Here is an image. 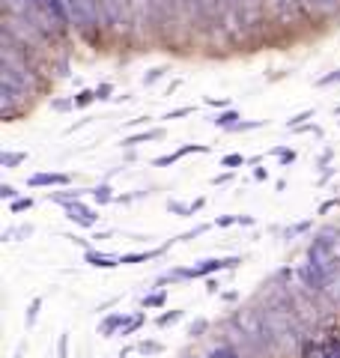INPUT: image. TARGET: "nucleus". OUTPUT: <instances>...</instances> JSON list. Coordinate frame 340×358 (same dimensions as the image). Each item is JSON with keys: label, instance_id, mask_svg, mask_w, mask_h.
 <instances>
[{"label": "nucleus", "instance_id": "nucleus-10", "mask_svg": "<svg viewBox=\"0 0 340 358\" xmlns=\"http://www.w3.org/2000/svg\"><path fill=\"white\" fill-rule=\"evenodd\" d=\"M42 6L48 9V15L54 18V24L60 27V33H63L66 24H69V13H66V3H63V0H42Z\"/></svg>", "mask_w": 340, "mask_h": 358}, {"label": "nucleus", "instance_id": "nucleus-24", "mask_svg": "<svg viewBox=\"0 0 340 358\" xmlns=\"http://www.w3.org/2000/svg\"><path fill=\"white\" fill-rule=\"evenodd\" d=\"M72 99H75V108H87V105L99 102V99H96V90H81V93L72 96Z\"/></svg>", "mask_w": 340, "mask_h": 358}, {"label": "nucleus", "instance_id": "nucleus-26", "mask_svg": "<svg viewBox=\"0 0 340 358\" xmlns=\"http://www.w3.org/2000/svg\"><path fill=\"white\" fill-rule=\"evenodd\" d=\"M183 313H185V310H164L162 317H158V326H162V329H164V326H173V322L183 320Z\"/></svg>", "mask_w": 340, "mask_h": 358}, {"label": "nucleus", "instance_id": "nucleus-21", "mask_svg": "<svg viewBox=\"0 0 340 358\" xmlns=\"http://www.w3.org/2000/svg\"><path fill=\"white\" fill-rule=\"evenodd\" d=\"M167 212H173L179 218H188L191 215V203H183V200H167Z\"/></svg>", "mask_w": 340, "mask_h": 358}, {"label": "nucleus", "instance_id": "nucleus-20", "mask_svg": "<svg viewBox=\"0 0 340 358\" xmlns=\"http://www.w3.org/2000/svg\"><path fill=\"white\" fill-rule=\"evenodd\" d=\"M170 72V66H155V69H150L143 75V87H153L155 81H162V78Z\"/></svg>", "mask_w": 340, "mask_h": 358}, {"label": "nucleus", "instance_id": "nucleus-41", "mask_svg": "<svg viewBox=\"0 0 340 358\" xmlns=\"http://www.w3.org/2000/svg\"><path fill=\"white\" fill-rule=\"evenodd\" d=\"M254 221H257L254 215H236V224H242V227H251Z\"/></svg>", "mask_w": 340, "mask_h": 358}, {"label": "nucleus", "instance_id": "nucleus-18", "mask_svg": "<svg viewBox=\"0 0 340 358\" xmlns=\"http://www.w3.org/2000/svg\"><path fill=\"white\" fill-rule=\"evenodd\" d=\"M39 310H42V296H36V299H33L30 305H27V313H24V326H27V329H33V326H36V320H39Z\"/></svg>", "mask_w": 340, "mask_h": 358}, {"label": "nucleus", "instance_id": "nucleus-23", "mask_svg": "<svg viewBox=\"0 0 340 358\" xmlns=\"http://www.w3.org/2000/svg\"><path fill=\"white\" fill-rule=\"evenodd\" d=\"M27 209H33V197H18L9 203V215H21V212H27Z\"/></svg>", "mask_w": 340, "mask_h": 358}, {"label": "nucleus", "instance_id": "nucleus-42", "mask_svg": "<svg viewBox=\"0 0 340 358\" xmlns=\"http://www.w3.org/2000/svg\"><path fill=\"white\" fill-rule=\"evenodd\" d=\"M233 173H221V176H212V185H224V182H230Z\"/></svg>", "mask_w": 340, "mask_h": 358}, {"label": "nucleus", "instance_id": "nucleus-17", "mask_svg": "<svg viewBox=\"0 0 340 358\" xmlns=\"http://www.w3.org/2000/svg\"><path fill=\"white\" fill-rule=\"evenodd\" d=\"M24 162H27V152H21V150H9V152H3V159H0V164H3L6 171H15V167Z\"/></svg>", "mask_w": 340, "mask_h": 358}, {"label": "nucleus", "instance_id": "nucleus-39", "mask_svg": "<svg viewBox=\"0 0 340 358\" xmlns=\"http://www.w3.org/2000/svg\"><path fill=\"white\" fill-rule=\"evenodd\" d=\"M236 224V215H221V218H215V227H233Z\"/></svg>", "mask_w": 340, "mask_h": 358}, {"label": "nucleus", "instance_id": "nucleus-1", "mask_svg": "<svg viewBox=\"0 0 340 358\" xmlns=\"http://www.w3.org/2000/svg\"><path fill=\"white\" fill-rule=\"evenodd\" d=\"M3 9H6V15L21 18V21H27V24L39 27L48 39L54 33H60V27H57L54 18L48 15V9L42 6V0H3Z\"/></svg>", "mask_w": 340, "mask_h": 358}, {"label": "nucleus", "instance_id": "nucleus-31", "mask_svg": "<svg viewBox=\"0 0 340 358\" xmlns=\"http://www.w3.org/2000/svg\"><path fill=\"white\" fill-rule=\"evenodd\" d=\"M57 358H69V331H63L57 341Z\"/></svg>", "mask_w": 340, "mask_h": 358}, {"label": "nucleus", "instance_id": "nucleus-49", "mask_svg": "<svg viewBox=\"0 0 340 358\" xmlns=\"http://www.w3.org/2000/svg\"><path fill=\"white\" fill-rule=\"evenodd\" d=\"M328 159H332V150H325V152L320 155V167H325V164H328Z\"/></svg>", "mask_w": 340, "mask_h": 358}, {"label": "nucleus", "instance_id": "nucleus-4", "mask_svg": "<svg viewBox=\"0 0 340 358\" xmlns=\"http://www.w3.org/2000/svg\"><path fill=\"white\" fill-rule=\"evenodd\" d=\"M66 218H69L75 227H84V230H93L99 224V212L93 206H87L84 200H75V203L66 206Z\"/></svg>", "mask_w": 340, "mask_h": 358}, {"label": "nucleus", "instance_id": "nucleus-28", "mask_svg": "<svg viewBox=\"0 0 340 358\" xmlns=\"http://www.w3.org/2000/svg\"><path fill=\"white\" fill-rule=\"evenodd\" d=\"M242 164H248V159L242 152H230V155H224L221 159V167H242Z\"/></svg>", "mask_w": 340, "mask_h": 358}, {"label": "nucleus", "instance_id": "nucleus-43", "mask_svg": "<svg viewBox=\"0 0 340 358\" xmlns=\"http://www.w3.org/2000/svg\"><path fill=\"white\" fill-rule=\"evenodd\" d=\"M337 203H340V200H337V197H334V200H325V203L320 206V215H325V212H328V209H334Z\"/></svg>", "mask_w": 340, "mask_h": 358}, {"label": "nucleus", "instance_id": "nucleus-32", "mask_svg": "<svg viewBox=\"0 0 340 358\" xmlns=\"http://www.w3.org/2000/svg\"><path fill=\"white\" fill-rule=\"evenodd\" d=\"M188 114H194V108H191V105H183V108L167 110V114H164L162 120H179V117H188Z\"/></svg>", "mask_w": 340, "mask_h": 358}, {"label": "nucleus", "instance_id": "nucleus-46", "mask_svg": "<svg viewBox=\"0 0 340 358\" xmlns=\"http://www.w3.org/2000/svg\"><path fill=\"white\" fill-rule=\"evenodd\" d=\"M254 179H260V182H266V179H269V171H266V167H257V171H254Z\"/></svg>", "mask_w": 340, "mask_h": 358}, {"label": "nucleus", "instance_id": "nucleus-3", "mask_svg": "<svg viewBox=\"0 0 340 358\" xmlns=\"http://www.w3.org/2000/svg\"><path fill=\"white\" fill-rule=\"evenodd\" d=\"M101 9H105V24L126 30L132 24V3L129 0H101Z\"/></svg>", "mask_w": 340, "mask_h": 358}, {"label": "nucleus", "instance_id": "nucleus-29", "mask_svg": "<svg viewBox=\"0 0 340 358\" xmlns=\"http://www.w3.org/2000/svg\"><path fill=\"white\" fill-rule=\"evenodd\" d=\"M164 346L158 343V341H143V343H138V352H143V355H158Z\"/></svg>", "mask_w": 340, "mask_h": 358}, {"label": "nucleus", "instance_id": "nucleus-13", "mask_svg": "<svg viewBox=\"0 0 340 358\" xmlns=\"http://www.w3.org/2000/svg\"><path fill=\"white\" fill-rule=\"evenodd\" d=\"M90 197H93L96 206H108V203H117V194H113V188L108 182H99L90 188Z\"/></svg>", "mask_w": 340, "mask_h": 358}, {"label": "nucleus", "instance_id": "nucleus-48", "mask_svg": "<svg viewBox=\"0 0 340 358\" xmlns=\"http://www.w3.org/2000/svg\"><path fill=\"white\" fill-rule=\"evenodd\" d=\"M218 281H215V278H209V281H206V293H218Z\"/></svg>", "mask_w": 340, "mask_h": 358}, {"label": "nucleus", "instance_id": "nucleus-8", "mask_svg": "<svg viewBox=\"0 0 340 358\" xmlns=\"http://www.w3.org/2000/svg\"><path fill=\"white\" fill-rule=\"evenodd\" d=\"M84 263L87 266H93V268H117L122 266L120 263V257H113V254H105V251H84Z\"/></svg>", "mask_w": 340, "mask_h": 358}, {"label": "nucleus", "instance_id": "nucleus-36", "mask_svg": "<svg viewBox=\"0 0 340 358\" xmlns=\"http://www.w3.org/2000/svg\"><path fill=\"white\" fill-rule=\"evenodd\" d=\"M0 197L13 203V200H18V188H15V185H9V182H3V185H0Z\"/></svg>", "mask_w": 340, "mask_h": 358}, {"label": "nucleus", "instance_id": "nucleus-35", "mask_svg": "<svg viewBox=\"0 0 340 358\" xmlns=\"http://www.w3.org/2000/svg\"><path fill=\"white\" fill-rule=\"evenodd\" d=\"M266 120H248V122H239L233 131H254V129H263Z\"/></svg>", "mask_w": 340, "mask_h": 358}, {"label": "nucleus", "instance_id": "nucleus-50", "mask_svg": "<svg viewBox=\"0 0 340 358\" xmlns=\"http://www.w3.org/2000/svg\"><path fill=\"white\" fill-rule=\"evenodd\" d=\"M183 358H194V355H183Z\"/></svg>", "mask_w": 340, "mask_h": 358}, {"label": "nucleus", "instance_id": "nucleus-38", "mask_svg": "<svg viewBox=\"0 0 340 358\" xmlns=\"http://www.w3.org/2000/svg\"><path fill=\"white\" fill-rule=\"evenodd\" d=\"M311 224H313V221H302V224H296V227H290V230H287V239L299 236V233H304V230H311Z\"/></svg>", "mask_w": 340, "mask_h": 358}, {"label": "nucleus", "instance_id": "nucleus-19", "mask_svg": "<svg viewBox=\"0 0 340 358\" xmlns=\"http://www.w3.org/2000/svg\"><path fill=\"white\" fill-rule=\"evenodd\" d=\"M209 358H242V355H239V350H236V346L218 343V346H212V350H209Z\"/></svg>", "mask_w": 340, "mask_h": 358}, {"label": "nucleus", "instance_id": "nucleus-44", "mask_svg": "<svg viewBox=\"0 0 340 358\" xmlns=\"http://www.w3.org/2000/svg\"><path fill=\"white\" fill-rule=\"evenodd\" d=\"M332 81H340V69L332 72V75H325V78H320V84H323V87H325V84H332Z\"/></svg>", "mask_w": 340, "mask_h": 358}, {"label": "nucleus", "instance_id": "nucleus-27", "mask_svg": "<svg viewBox=\"0 0 340 358\" xmlns=\"http://www.w3.org/2000/svg\"><path fill=\"white\" fill-rule=\"evenodd\" d=\"M311 117H313V108L302 110V114H296V117H290V120H287V129H302V126H304V120H311Z\"/></svg>", "mask_w": 340, "mask_h": 358}, {"label": "nucleus", "instance_id": "nucleus-6", "mask_svg": "<svg viewBox=\"0 0 340 358\" xmlns=\"http://www.w3.org/2000/svg\"><path fill=\"white\" fill-rule=\"evenodd\" d=\"M69 182H72V176H69V173H60V171L33 173V176L27 179V185H30V188H51V185H60V188H66Z\"/></svg>", "mask_w": 340, "mask_h": 358}, {"label": "nucleus", "instance_id": "nucleus-7", "mask_svg": "<svg viewBox=\"0 0 340 358\" xmlns=\"http://www.w3.org/2000/svg\"><path fill=\"white\" fill-rule=\"evenodd\" d=\"M134 317V313H126V310H117V313H111V317L101 320V326H99V334L101 338H113L117 331H122V326Z\"/></svg>", "mask_w": 340, "mask_h": 358}, {"label": "nucleus", "instance_id": "nucleus-2", "mask_svg": "<svg viewBox=\"0 0 340 358\" xmlns=\"http://www.w3.org/2000/svg\"><path fill=\"white\" fill-rule=\"evenodd\" d=\"M242 263V257H209V260H200L191 268H185V278H209L215 272H224V268H236Z\"/></svg>", "mask_w": 340, "mask_h": 358}, {"label": "nucleus", "instance_id": "nucleus-33", "mask_svg": "<svg viewBox=\"0 0 340 358\" xmlns=\"http://www.w3.org/2000/svg\"><path fill=\"white\" fill-rule=\"evenodd\" d=\"M111 93H113V84H108V81L96 87V99H99V102H108V99H113Z\"/></svg>", "mask_w": 340, "mask_h": 358}, {"label": "nucleus", "instance_id": "nucleus-25", "mask_svg": "<svg viewBox=\"0 0 340 358\" xmlns=\"http://www.w3.org/2000/svg\"><path fill=\"white\" fill-rule=\"evenodd\" d=\"M271 152H275V155H278V162H281V167H290L292 162H296V150H283V147H275V150H271Z\"/></svg>", "mask_w": 340, "mask_h": 358}, {"label": "nucleus", "instance_id": "nucleus-34", "mask_svg": "<svg viewBox=\"0 0 340 358\" xmlns=\"http://www.w3.org/2000/svg\"><path fill=\"white\" fill-rule=\"evenodd\" d=\"M206 329H209V322H206V320H194V322L188 326V334H191V338H200V334L206 331Z\"/></svg>", "mask_w": 340, "mask_h": 358}, {"label": "nucleus", "instance_id": "nucleus-22", "mask_svg": "<svg viewBox=\"0 0 340 358\" xmlns=\"http://www.w3.org/2000/svg\"><path fill=\"white\" fill-rule=\"evenodd\" d=\"M143 322H146V317H143V313H134V317L126 322V326H122V331H120V334H122V338H129V334H134V331H138V329L143 326Z\"/></svg>", "mask_w": 340, "mask_h": 358}, {"label": "nucleus", "instance_id": "nucleus-14", "mask_svg": "<svg viewBox=\"0 0 340 358\" xmlns=\"http://www.w3.org/2000/svg\"><path fill=\"white\" fill-rule=\"evenodd\" d=\"M164 138V129H150V131H141V134H129L122 141V147H138V143H150V141H162Z\"/></svg>", "mask_w": 340, "mask_h": 358}, {"label": "nucleus", "instance_id": "nucleus-12", "mask_svg": "<svg viewBox=\"0 0 340 358\" xmlns=\"http://www.w3.org/2000/svg\"><path fill=\"white\" fill-rule=\"evenodd\" d=\"M239 122H242V117H239V110H233V108H227L218 117H212V126L221 129V131H233Z\"/></svg>", "mask_w": 340, "mask_h": 358}, {"label": "nucleus", "instance_id": "nucleus-30", "mask_svg": "<svg viewBox=\"0 0 340 358\" xmlns=\"http://www.w3.org/2000/svg\"><path fill=\"white\" fill-rule=\"evenodd\" d=\"M164 301H167V293L162 289V293H155V296H146V299H143V308H146V310H150V308H162Z\"/></svg>", "mask_w": 340, "mask_h": 358}, {"label": "nucleus", "instance_id": "nucleus-40", "mask_svg": "<svg viewBox=\"0 0 340 358\" xmlns=\"http://www.w3.org/2000/svg\"><path fill=\"white\" fill-rule=\"evenodd\" d=\"M206 105H212V108H227L230 102H227V99H212V96H206Z\"/></svg>", "mask_w": 340, "mask_h": 358}, {"label": "nucleus", "instance_id": "nucleus-47", "mask_svg": "<svg viewBox=\"0 0 340 358\" xmlns=\"http://www.w3.org/2000/svg\"><path fill=\"white\" fill-rule=\"evenodd\" d=\"M328 358H340V343H328Z\"/></svg>", "mask_w": 340, "mask_h": 358}, {"label": "nucleus", "instance_id": "nucleus-51", "mask_svg": "<svg viewBox=\"0 0 340 358\" xmlns=\"http://www.w3.org/2000/svg\"><path fill=\"white\" fill-rule=\"evenodd\" d=\"M337 114H340V108H337Z\"/></svg>", "mask_w": 340, "mask_h": 358}, {"label": "nucleus", "instance_id": "nucleus-9", "mask_svg": "<svg viewBox=\"0 0 340 358\" xmlns=\"http://www.w3.org/2000/svg\"><path fill=\"white\" fill-rule=\"evenodd\" d=\"M304 9H311L320 18H332L340 13V0H304Z\"/></svg>", "mask_w": 340, "mask_h": 358}, {"label": "nucleus", "instance_id": "nucleus-45", "mask_svg": "<svg viewBox=\"0 0 340 358\" xmlns=\"http://www.w3.org/2000/svg\"><path fill=\"white\" fill-rule=\"evenodd\" d=\"M203 206H206V197H197L194 203H191V215H194V212H200Z\"/></svg>", "mask_w": 340, "mask_h": 358}, {"label": "nucleus", "instance_id": "nucleus-16", "mask_svg": "<svg viewBox=\"0 0 340 358\" xmlns=\"http://www.w3.org/2000/svg\"><path fill=\"white\" fill-rule=\"evenodd\" d=\"M81 194L84 192H78V188H75V192H48V200H51V203H60L66 209L69 203H75V200H81Z\"/></svg>", "mask_w": 340, "mask_h": 358}, {"label": "nucleus", "instance_id": "nucleus-11", "mask_svg": "<svg viewBox=\"0 0 340 358\" xmlns=\"http://www.w3.org/2000/svg\"><path fill=\"white\" fill-rule=\"evenodd\" d=\"M167 251V245H162V248H153V251H134V254H120V263L122 266H138V263H150L155 260V257H162Z\"/></svg>", "mask_w": 340, "mask_h": 358}, {"label": "nucleus", "instance_id": "nucleus-37", "mask_svg": "<svg viewBox=\"0 0 340 358\" xmlns=\"http://www.w3.org/2000/svg\"><path fill=\"white\" fill-rule=\"evenodd\" d=\"M51 108H54V110H60V114H66V110H72V108H75V99H54Z\"/></svg>", "mask_w": 340, "mask_h": 358}, {"label": "nucleus", "instance_id": "nucleus-5", "mask_svg": "<svg viewBox=\"0 0 340 358\" xmlns=\"http://www.w3.org/2000/svg\"><path fill=\"white\" fill-rule=\"evenodd\" d=\"M24 102H27V96H24V93H18V90L0 84V108H3V117H6V122L18 114V108L24 105Z\"/></svg>", "mask_w": 340, "mask_h": 358}, {"label": "nucleus", "instance_id": "nucleus-15", "mask_svg": "<svg viewBox=\"0 0 340 358\" xmlns=\"http://www.w3.org/2000/svg\"><path fill=\"white\" fill-rule=\"evenodd\" d=\"M33 236V224H18V227H6L3 230V242H18Z\"/></svg>", "mask_w": 340, "mask_h": 358}]
</instances>
